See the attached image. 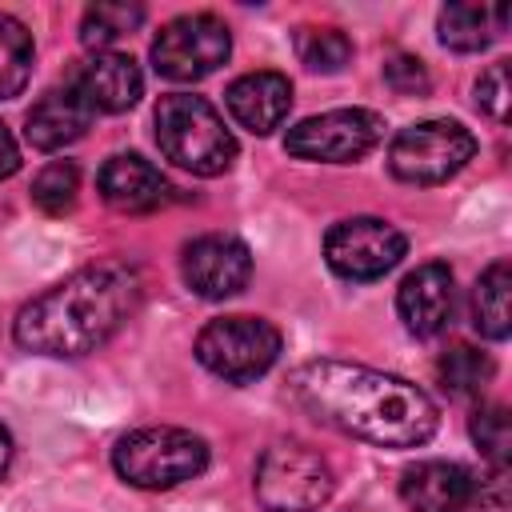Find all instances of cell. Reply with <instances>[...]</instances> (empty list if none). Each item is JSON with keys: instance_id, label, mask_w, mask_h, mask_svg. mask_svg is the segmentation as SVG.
I'll return each instance as SVG.
<instances>
[{"instance_id": "10", "label": "cell", "mask_w": 512, "mask_h": 512, "mask_svg": "<svg viewBox=\"0 0 512 512\" xmlns=\"http://www.w3.org/2000/svg\"><path fill=\"white\" fill-rule=\"evenodd\" d=\"M404 248H408L404 232L392 228L388 220H376V216L340 220L324 236L328 268L344 280H376V276L392 272L400 264Z\"/></svg>"}, {"instance_id": "8", "label": "cell", "mask_w": 512, "mask_h": 512, "mask_svg": "<svg viewBox=\"0 0 512 512\" xmlns=\"http://www.w3.org/2000/svg\"><path fill=\"white\" fill-rule=\"evenodd\" d=\"M228 52H232L228 28L212 12L176 16L152 40V64H156V72L164 80H176V84L204 80L208 72H216L228 60Z\"/></svg>"}, {"instance_id": "13", "label": "cell", "mask_w": 512, "mask_h": 512, "mask_svg": "<svg viewBox=\"0 0 512 512\" xmlns=\"http://www.w3.org/2000/svg\"><path fill=\"white\" fill-rule=\"evenodd\" d=\"M452 300H456V288H452V268L448 264H420L416 272L404 276L400 292H396V308H400V320L412 336H436L448 328L452 320Z\"/></svg>"}, {"instance_id": "28", "label": "cell", "mask_w": 512, "mask_h": 512, "mask_svg": "<svg viewBox=\"0 0 512 512\" xmlns=\"http://www.w3.org/2000/svg\"><path fill=\"white\" fill-rule=\"evenodd\" d=\"M16 168H20V148H16L12 132L0 124V180H4V176H12Z\"/></svg>"}, {"instance_id": "2", "label": "cell", "mask_w": 512, "mask_h": 512, "mask_svg": "<svg viewBox=\"0 0 512 512\" xmlns=\"http://www.w3.org/2000/svg\"><path fill=\"white\" fill-rule=\"evenodd\" d=\"M140 304V276L124 264H92L20 308L12 336L24 352L88 356Z\"/></svg>"}, {"instance_id": "25", "label": "cell", "mask_w": 512, "mask_h": 512, "mask_svg": "<svg viewBox=\"0 0 512 512\" xmlns=\"http://www.w3.org/2000/svg\"><path fill=\"white\" fill-rule=\"evenodd\" d=\"M472 440H476V448L492 460V468H496V472H504V464H508V448H512L508 408H500V404L480 408V412L472 416Z\"/></svg>"}, {"instance_id": "21", "label": "cell", "mask_w": 512, "mask_h": 512, "mask_svg": "<svg viewBox=\"0 0 512 512\" xmlns=\"http://www.w3.org/2000/svg\"><path fill=\"white\" fill-rule=\"evenodd\" d=\"M492 372H496V364L488 360V352H480L472 344H452L436 364V376L452 396H480L488 388Z\"/></svg>"}, {"instance_id": "29", "label": "cell", "mask_w": 512, "mask_h": 512, "mask_svg": "<svg viewBox=\"0 0 512 512\" xmlns=\"http://www.w3.org/2000/svg\"><path fill=\"white\" fill-rule=\"evenodd\" d=\"M8 464H12V436H8V428L0 424V476L8 472Z\"/></svg>"}, {"instance_id": "14", "label": "cell", "mask_w": 512, "mask_h": 512, "mask_svg": "<svg viewBox=\"0 0 512 512\" xmlns=\"http://www.w3.org/2000/svg\"><path fill=\"white\" fill-rule=\"evenodd\" d=\"M68 84L88 100L92 112H124L144 92V76H140L136 60L124 52H96L92 60H84L72 72Z\"/></svg>"}, {"instance_id": "5", "label": "cell", "mask_w": 512, "mask_h": 512, "mask_svg": "<svg viewBox=\"0 0 512 512\" xmlns=\"http://www.w3.org/2000/svg\"><path fill=\"white\" fill-rule=\"evenodd\" d=\"M332 496V468L296 440L272 444L256 464V500L264 512H312Z\"/></svg>"}, {"instance_id": "23", "label": "cell", "mask_w": 512, "mask_h": 512, "mask_svg": "<svg viewBox=\"0 0 512 512\" xmlns=\"http://www.w3.org/2000/svg\"><path fill=\"white\" fill-rule=\"evenodd\" d=\"M296 56L312 72H340L352 60V40L336 28H296Z\"/></svg>"}, {"instance_id": "3", "label": "cell", "mask_w": 512, "mask_h": 512, "mask_svg": "<svg viewBox=\"0 0 512 512\" xmlns=\"http://www.w3.org/2000/svg\"><path fill=\"white\" fill-rule=\"evenodd\" d=\"M156 144L160 152L192 176H220L236 160V140L220 112L192 92H168L156 104Z\"/></svg>"}, {"instance_id": "20", "label": "cell", "mask_w": 512, "mask_h": 512, "mask_svg": "<svg viewBox=\"0 0 512 512\" xmlns=\"http://www.w3.org/2000/svg\"><path fill=\"white\" fill-rule=\"evenodd\" d=\"M28 76H32V32L16 16L0 12V100L20 96Z\"/></svg>"}, {"instance_id": "9", "label": "cell", "mask_w": 512, "mask_h": 512, "mask_svg": "<svg viewBox=\"0 0 512 512\" xmlns=\"http://www.w3.org/2000/svg\"><path fill=\"white\" fill-rule=\"evenodd\" d=\"M384 136V120L372 108H336L300 120L288 128L284 148L300 160H324V164H352L368 156Z\"/></svg>"}, {"instance_id": "24", "label": "cell", "mask_w": 512, "mask_h": 512, "mask_svg": "<svg viewBox=\"0 0 512 512\" xmlns=\"http://www.w3.org/2000/svg\"><path fill=\"white\" fill-rule=\"evenodd\" d=\"M76 192H80V172H76L72 160H52L32 180V200L48 216H64L76 204Z\"/></svg>"}, {"instance_id": "17", "label": "cell", "mask_w": 512, "mask_h": 512, "mask_svg": "<svg viewBox=\"0 0 512 512\" xmlns=\"http://www.w3.org/2000/svg\"><path fill=\"white\" fill-rule=\"evenodd\" d=\"M92 116H96V112L88 108V100H84L72 84H64V88H48V92L32 104L24 136H28L32 148H40V152H56V148L80 140V136L88 132Z\"/></svg>"}, {"instance_id": "18", "label": "cell", "mask_w": 512, "mask_h": 512, "mask_svg": "<svg viewBox=\"0 0 512 512\" xmlns=\"http://www.w3.org/2000/svg\"><path fill=\"white\" fill-rule=\"evenodd\" d=\"M508 24V8L500 4H448L440 8V40L456 52H480L488 48Z\"/></svg>"}, {"instance_id": "22", "label": "cell", "mask_w": 512, "mask_h": 512, "mask_svg": "<svg viewBox=\"0 0 512 512\" xmlns=\"http://www.w3.org/2000/svg\"><path fill=\"white\" fill-rule=\"evenodd\" d=\"M144 20V8L140 4H116V0H104V4H92L80 20V40L88 48H108L116 44L120 36L136 32Z\"/></svg>"}, {"instance_id": "12", "label": "cell", "mask_w": 512, "mask_h": 512, "mask_svg": "<svg viewBox=\"0 0 512 512\" xmlns=\"http://www.w3.org/2000/svg\"><path fill=\"white\" fill-rule=\"evenodd\" d=\"M400 496L412 512H484V484L452 460H424L400 476Z\"/></svg>"}, {"instance_id": "7", "label": "cell", "mask_w": 512, "mask_h": 512, "mask_svg": "<svg viewBox=\"0 0 512 512\" xmlns=\"http://www.w3.org/2000/svg\"><path fill=\"white\" fill-rule=\"evenodd\" d=\"M476 152V136L456 120H424L400 128L388 148V168L404 184H440L456 176Z\"/></svg>"}, {"instance_id": "26", "label": "cell", "mask_w": 512, "mask_h": 512, "mask_svg": "<svg viewBox=\"0 0 512 512\" xmlns=\"http://www.w3.org/2000/svg\"><path fill=\"white\" fill-rule=\"evenodd\" d=\"M508 104H512L508 60H496V64H492L488 72H480V80H476V108L504 124V120H508Z\"/></svg>"}, {"instance_id": "19", "label": "cell", "mask_w": 512, "mask_h": 512, "mask_svg": "<svg viewBox=\"0 0 512 512\" xmlns=\"http://www.w3.org/2000/svg\"><path fill=\"white\" fill-rule=\"evenodd\" d=\"M512 268L508 260H496L484 268V276L472 288V324L488 340H508L512 332Z\"/></svg>"}, {"instance_id": "6", "label": "cell", "mask_w": 512, "mask_h": 512, "mask_svg": "<svg viewBox=\"0 0 512 512\" xmlns=\"http://www.w3.org/2000/svg\"><path fill=\"white\" fill-rule=\"evenodd\" d=\"M196 356L208 372L232 384H248L276 364L280 332L260 316H220L196 336Z\"/></svg>"}, {"instance_id": "16", "label": "cell", "mask_w": 512, "mask_h": 512, "mask_svg": "<svg viewBox=\"0 0 512 512\" xmlns=\"http://www.w3.org/2000/svg\"><path fill=\"white\" fill-rule=\"evenodd\" d=\"M96 184H100V196L116 212H132V216L152 212V208H160L168 200V180L160 176L156 164H148L136 152L108 156L104 168H100V176H96Z\"/></svg>"}, {"instance_id": "15", "label": "cell", "mask_w": 512, "mask_h": 512, "mask_svg": "<svg viewBox=\"0 0 512 512\" xmlns=\"http://www.w3.org/2000/svg\"><path fill=\"white\" fill-rule=\"evenodd\" d=\"M224 104L240 128L268 136L272 128L284 124V116L292 108V84L280 72H248V76L228 84Z\"/></svg>"}, {"instance_id": "11", "label": "cell", "mask_w": 512, "mask_h": 512, "mask_svg": "<svg viewBox=\"0 0 512 512\" xmlns=\"http://www.w3.org/2000/svg\"><path fill=\"white\" fill-rule=\"evenodd\" d=\"M180 272H184V284L196 296L224 300V296H236L248 284V276H252V252L236 236L208 232V236H196L192 244H184Z\"/></svg>"}, {"instance_id": "4", "label": "cell", "mask_w": 512, "mask_h": 512, "mask_svg": "<svg viewBox=\"0 0 512 512\" xmlns=\"http://www.w3.org/2000/svg\"><path fill=\"white\" fill-rule=\"evenodd\" d=\"M112 464L136 488H176L208 468V444L196 432L172 424L136 428L120 436V444L112 448Z\"/></svg>"}, {"instance_id": "1", "label": "cell", "mask_w": 512, "mask_h": 512, "mask_svg": "<svg viewBox=\"0 0 512 512\" xmlns=\"http://www.w3.org/2000/svg\"><path fill=\"white\" fill-rule=\"evenodd\" d=\"M292 392L316 420L380 448H416L440 420L432 396L416 384L344 360H312L296 368Z\"/></svg>"}, {"instance_id": "27", "label": "cell", "mask_w": 512, "mask_h": 512, "mask_svg": "<svg viewBox=\"0 0 512 512\" xmlns=\"http://www.w3.org/2000/svg\"><path fill=\"white\" fill-rule=\"evenodd\" d=\"M384 80L396 96H424L428 92V72L416 56H404V52H392L384 60Z\"/></svg>"}]
</instances>
